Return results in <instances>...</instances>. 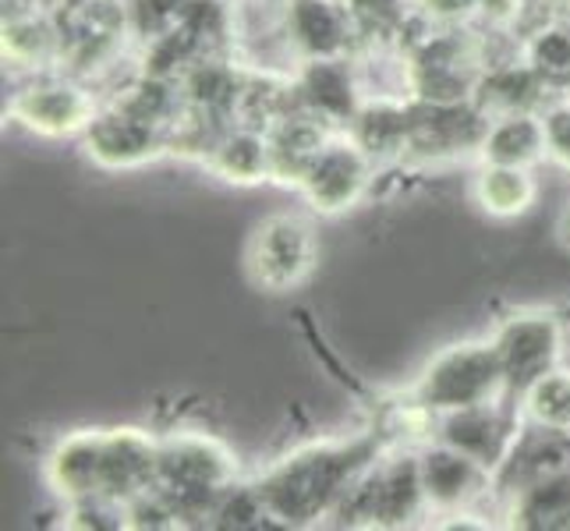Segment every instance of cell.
Returning a JSON list of instances; mask_svg holds the SVG:
<instances>
[{"mask_svg": "<svg viewBox=\"0 0 570 531\" xmlns=\"http://www.w3.org/2000/svg\"><path fill=\"white\" fill-rule=\"evenodd\" d=\"M411 393H419L432 411L450 415V411L497 404L510 386L493 341H464L432 354Z\"/></svg>", "mask_w": 570, "mask_h": 531, "instance_id": "2", "label": "cell"}, {"mask_svg": "<svg viewBox=\"0 0 570 531\" xmlns=\"http://www.w3.org/2000/svg\"><path fill=\"white\" fill-rule=\"evenodd\" d=\"M521 415L528 425L570 436V372L549 368L546 376L521 390Z\"/></svg>", "mask_w": 570, "mask_h": 531, "instance_id": "16", "label": "cell"}, {"mask_svg": "<svg viewBox=\"0 0 570 531\" xmlns=\"http://www.w3.org/2000/svg\"><path fill=\"white\" fill-rule=\"evenodd\" d=\"M14 117H22V125L43 135H78L92 125L96 100L68 82H36L18 92Z\"/></svg>", "mask_w": 570, "mask_h": 531, "instance_id": "9", "label": "cell"}, {"mask_svg": "<svg viewBox=\"0 0 570 531\" xmlns=\"http://www.w3.org/2000/svg\"><path fill=\"white\" fill-rule=\"evenodd\" d=\"M546 142H549V156H557L570 167V107H553L546 117Z\"/></svg>", "mask_w": 570, "mask_h": 531, "instance_id": "17", "label": "cell"}, {"mask_svg": "<svg viewBox=\"0 0 570 531\" xmlns=\"http://www.w3.org/2000/svg\"><path fill=\"white\" fill-rule=\"evenodd\" d=\"M510 518L521 528H570V468L510 496Z\"/></svg>", "mask_w": 570, "mask_h": 531, "instance_id": "14", "label": "cell"}, {"mask_svg": "<svg viewBox=\"0 0 570 531\" xmlns=\"http://www.w3.org/2000/svg\"><path fill=\"white\" fill-rule=\"evenodd\" d=\"M320 263V238L305 216L273 213L255 224L245 245V273L248 281L266 294L298 291Z\"/></svg>", "mask_w": 570, "mask_h": 531, "instance_id": "4", "label": "cell"}, {"mask_svg": "<svg viewBox=\"0 0 570 531\" xmlns=\"http://www.w3.org/2000/svg\"><path fill=\"white\" fill-rule=\"evenodd\" d=\"M521 432V411H507L500 401L440 415V443L461 450V454L479 461L493 475L510 458V450L518 446Z\"/></svg>", "mask_w": 570, "mask_h": 531, "instance_id": "6", "label": "cell"}, {"mask_svg": "<svg viewBox=\"0 0 570 531\" xmlns=\"http://www.w3.org/2000/svg\"><path fill=\"white\" fill-rule=\"evenodd\" d=\"M368 174H372V160L365 146L326 142V149L316 156V164L308 167L298 188L320 213H344L365 195Z\"/></svg>", "mask_w": 570, "mask_h": 531, "instance_id": "7", "label": "cell"}, {"mask_svg": "<svg viewBox=\"0 0 570 531\" xmlns=\"http://www.w3.org/2000/svg\"><path fill=\"white\" fill-rule=\"evenodd\" d=\"M475 203L497 216V220H510V216H521L532 209L535 203V177L528 174V167H507V164H485L475 174Z\"/></svg>", "mask_w": 570, "mask_h": 531, "instance_id": "13", "label": "cell"}, {"mask_svg": "<svg viewBox=\"0 0 570 531\" xmlns=\"http://www.w3.org/2000/svg\"><path fill=\"white\" fill-rule=\"evenodd\" d=\"M234 485V458L224 443L213 436H167L156 443V489L178 510V518H188L195 507H203L209 518L216 500Z\"/></svg>", "mask_w": 570, "mask_h": 531, "instance_id": "3", "label": "cell"}, {"mask_svg": "<svg viewBox=\"0 0 570 531\" xmlns=\"http://www.w3.org/2000/svg\"><path fill=\"white\" fill-rule=\"evenodd\" d=\"M47 479L57 496L82 503L104 496V432H75L47 461Z\"/></svg>", "mask_w": 570, "mask_h": 531, "instance_id": "11", "label": "cell"}, {"mask_svg": "<svg viewBox=\"0 0 570 531\" xmlns=\"http://www.w3.org/2000/svg\"><path fill=\"white\" fill-rule=\"evenodd\" d=\"M209 167L224 174V181L255 185L269 177V142L263 131H234L216 139L209 149Z\"/></svg>", "mask_w": 570, "mask_h": 531, "instance_id": "15", "label": "cell"}, {"mask_svg": "<svg viewBox=\"0 0 570 531\" xmlns=\"http://www.w3.org/2000/svg\"><path fill=\"white\" fill-rule=\"evenodd\" d=\"M419 464H422L425 507L440 510V514H458L461 507H468L471 500H479L493 489V471L440 440L422 450Z\"/></svg>", "mask_w": 570, "mask_h": 531, "instance_id": "8", "label": "cell"}, {"mask_svg": "<svg viewBox=\"0 0 570 531\" xmlns=\"http://www.w3.org/2000/svg\"><path fill=\"white\" fill-rule=\"evenodd\" d=\"M557 238H560V245L570 252V203L563 206V213H560V220H557Z\"/></svg>", "mask_w": 570, "mask_h": 531, "instance_id": "18", "label": "cell"}, {"mask_svg": "<svg viewBox=\"0 0 570 531\" xmlns=\"http://www.w3.org/2000/svg\"><path fill=\"white\" fill-rule=\"evenodd\" d=\"M383 446L386 443L376 429L355 440L305 443L281 458L252 489L259 493L266 514L281 524H312L344 503L351 485L380 458Z\"/></svg>", "mask_w": 570, "mask_h": 531, "instance_id": "1", "label": "cell"}, {"mask_svg": "<svg viewBox=\"0 0 570 531\" xmlns=\"http://www.w3.org/2000/svg\"><path fill=\"white\" fill-rule=\"evenodd\" d=\"M493 347L500 354L510 393H521L528 383L557 368L563 351V330L553 312H518L500 323L493 333Z\"/></svg>", "mask_w": 570, "mask_h": 531, "instance_id": "5", "label": "cell"}, {"mask_svg": "<svg viewBox=\"0 0 570 531\" xmlns=\"http://www.w3.org/2000/svg\"><path fill=\"white\" fill-rule=\"evenodd\" d=\"M482 160L485 164H507V167H532L549 153L546 125L532 114H507L489 125L482 139Z\"/></svg>", "mask_w": 570, "mask_h": 531, "instance_id": "12", "label": "cell"}, {"mask_svg": "<svg viewBox=\"0 0 570 531\" xmlns=\"http://www.w3.org/2000/svg\"><path fill=\"white\" fill-rule=\"evenodd\" d=\"M86 149L104 167H139L164 153V139L156 125H146L121 107H114L92 117V125L86 128Z\"/></svg>", "mask_w": 570, "mask_h": 531, "instance_id": "10", "label": "cell"}]
</instances>
